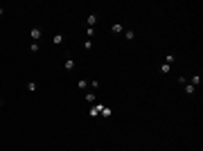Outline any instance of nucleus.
<instances>
[{
  "label": "nucleus",
  "instance_id": "obj_20",
  "mask_svg": "<svg viewBox=\"0 0 203 151\" xmlns=\"http://www.w3.org/2000/svg\"><path fill=\"white\" fill-rule=\"evenodd\" d=\"M2 14H5V9H2V7H0V16H2Z\"/></svg>",
  "mask_w": 203,
  "mask_h": 151
},
{
  "label": "nucleus",
  "instance_id": "obj_4",
  "mask_svg": "<svg viewBox=\"0 0 203 151\" xmlns=\"http://www.w3.org/2000/svg\"><path fill=\"white\" fill-rule=\"evenodd\" d=\"M187 81H190V84H192V86H194V88H199V86H201V77H199V75H194V77H190V79H187Z\"/></svg>",
  "mask_w": 203,
  "mask_h": 151
},
{
  "label": "nucleus",
  "instance_id": "obj_13",
  "mask_svg": "<svg viewBox=\"0 0 203 151\" xmlns=\"http://www.w3.org/2000/svg\"><path fill=\"white\" fill-rule=\"evenodd\" d=\"M79 88H81V90H88V81L86 79H79Z\"/></svg>",
  "mask_w": 203,
  "mask_h": 151
},
{
  "label": "nucleus",
  "instance_id": "obj_7",
  "mask_svg": "<svg viewBox=\"0 0 203 151\" xmlns=\"http://www.w3.org/2000/svg\"><path fill=\"white\" fill-rule=\"evenodd\" d=\"M84 97H86V101H88V104H97V95H95V93H86Z\"/></svg>",
  "mask_w": 203,
  "mask_h": 151
},
{
  "label": "nucleus",
  "instance_id": "obj_12",
  "mask_svg": "<svg viewBox=\"0 0 203 151\" xmlns=\"http://www.w3.org/2000/svg\"><path fill=\"white\" fill-rule=\"evenodd\" d=\"M169 70H172V66H167V63H162V66H160V75H167Z\"/></svg>",
  "mask_w": 203,
  "mask_h": 151
},
{
  "label": "nucleus",
  "instance_id": "obj_17",
  "mask_svg": "<svg viewBox=\"0 0 203 151\" xmlns=\"http://www.w3.org/2000/svg\"><path fill=\"white\" fill-rule=\"evenodd\" d=\"M36 88H39V86H36V84H34V81H30V84H27V90H32V93H34V90H36Z\"/></svg>",
  "mask_w": 203,
  "mask_h": 151
},
{
  "label": "nucleus",
  "instance_id": "obj_18",
  "mask_svg": "<svg viewBox=\"0 0 203 151\" xmlns=\"http://www.w3.org/2000/svg\"><path fill=\"white\" fill-rule=\"evenodd\" d=\"M54 43H56V45H59V43H63V34H56V36H54Z\"/></svg>",
  "mask_w": 203,
  "mask_h": 151
},
{
  "label": "nucleus",
  "instance_id": "obj_1",
  "mask_svg": "<svg viewBox=\"0 0 203 151\" xmlns=\"http://www.w3.org/2000/svg\"><path fill=\"white\" fill-rule=\"evenodd\" d=\"M30 36H32V41H34V43H39L41 36H43V30H41V27H34V30L30 32Z\"/></svg>",
  "mask_w": 203,
  "mask_h": 151
},
{
  "label": "nucleus",
  "instance_id": "obj_9",
  "mask_svg": "<svg viewBox=\"0 0 203 151\" xmlns=\"http://www.w3.org/2000/svg\"><path fill=\"white\" fill-rule=\"evenodd\" d=\"M183 88H185V93H187V95H194V93H196V88H194V86L190 84V81H187L185 86H183Z\"/></svg>",
  "mask_w": 203,
  "mask_h": 151
},
{
  "label": "nucleus",
  "instance_id": "obj_2",
  "mask_svg": "<svg viewBox=\"0 0 203 151\" xmlns=\"http://www.w3.org/2000/svg\"><path fill=\"white\" fill-rule=\"evenodd\" d=\"M63 68H66V72H72V70H75V61H72V56H68V59H66Z\"/></svg>",
  "mask_w": 203,
  "mask_h": 151
},
{
  "label": "nucleus",
  "instance_id": "obj_3",
  "mask_svg": "<svg viewBox=\"0 0 203 151\" xmlns=\"http://www.w3.org/2000/svg\"><path fill=\"white\" fill-rule=\"evenodd\" d=\"M102 108H104L102 104H93V108H90V117H97V115L102 113Z\"/></svg>",
  "mask_w": 203,
  "mask_h": 151
},
{
  "label": "nucleus",
  "instance_id": "obj_16",
  "mask_svg": "<svg viewBox=\"0 0 203 151\" xmlns=\"http://www.w3.org/2000/svg\"><path fill=\"white\" fill-rule=\"evenodd\" d=\"M90 88H93V90H97V88H99V81H97V79H90Z\"/></svg>",
  "mask_w": 203,
  "mask_h": 151
},
{
  "label": "nucleus",
  "instance_id": "obj_19",
  "mask_svg": "<svg viewBox=\"0 0 203 151\" xmlns=\"http://www.w3.org/2000/svg\"><path fill=\"white\" fill-rule=\"evenodd\" d=\"M30 50H32V52H39V50H41V45H39V43H32Z\"/></svg>",
  "mask_w": 203,
  "mask_h": 151
},
{
  "label": "nucleus",
  "instance_id": "obj_10",
  "mask_svg": "<svg viewBox=\"0 0 203 151\" xmlns=\"http://www.w3.org/2000/svg\"><path fill=\"white\" fill-rule=\"evenodd\" d=\"M122 34L127 36V41H133V38H136V32H133V30H124Z\"/></svg>",
  "mask_w": 203,
  "mask_h": 151
},
{
  "label": "nucleus",
  "instance_id": "obj_11",
  "mask_svg": "<svg viewBox=\"0 0 203 151\" xmlns=\"http://www.w3.org/2000/svg\"><path fill=\"white\" fill-rule=\"evenodd\" d=\"M93 36H95V27H86V38L93 41Z\"/></svg>",
  "mask_w": 203,
  "mask_h": 151
},
{
  "label": "nucleus",
  "instance_id": "obj_15",
  "mask_svg": "<svg viewBox=\"0 0 203 151\" xmlns=\"http://www.w3.org/2000/svg\"><path fill=\"white\" fill-rule=\"evenodd\" d=\"M111 108H108V106H104V108H102V115H104V117H108V115H111Z\"/></svg>",
  "mask_w": 203,
  "mask_h": 151
},
{
  "label": "nucleus",
  "instance_id": "obj_8",
  "mask_svg": "<svg viewBox=\"0 0 203 151\" xmlns=\"http://www.w3.org/2000/svg\"><path fill=\"white\" fill-rule=\"evenodd\" d=\"M165 63H167V66H174V63H176V56H174L172 52H169V54L165 56Z\"/></svg>",
  "mask_w": 203,
  "mask_h": 151
},
{
  "label": "nucleus",
  "instance_id": "obj_5",
  "mask_svg": "<svg viewBox=\"0 0 203 151\" xmlns=\"http://www.w3.org/2000/svg\"><path fill=\"white\" fill-rule=\"evenodd\" d=\"M97 23V14H88V18H86V25L88 27H93Z\"/></svg>",
  "mask_w": 203,
  "mask_h": 151
},
{
  "label": "nucleus",
  "instance_id": "obj_14",
  "mask_svg": "<svg viewBox=\"0 0 203 151\" xmlns=\"http://www.w3.org/2000/svg\"><path fill=\"white\" fill-rule=\"evenodd\" d=\"M90 47H93V41H90V38H86V41H84V50L88 52V50H90Z\"/></svg>",
  "mask_w": 203,
  "mask_h": 151
},
{
  "label": "nucleus",
  "instance_id": "obj_6",
  "mask_svg": "<svg viewBox=\"0 0 203 151\" xmlns=\"http://www.w3.org/2000/svg\"><path fill=\"white\" fill-rule=\"evenodd\" d=\"M111 32H113V34H122V32H124V25L115 23V25H111Z\"/></svg>",
  "mask_w": 203,
  "mask_h": 151
},
{
  "label": "nucleus",
  "instance_id": "obj_21",
  "mask_svg": "<svg viewBox=\"0 0 203 151\" xmlns=\"http://www.w3.org/2000/svg\"><path fill=\"white\" fill-rule=\"evenodd\" d=\"M0 106H2V99H0Z\"/></svg>",
  "mask_w": 203,
  "mask_h": 151
}]
</instances>
